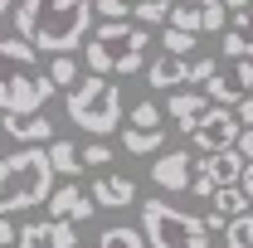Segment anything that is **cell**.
Masks as SVG:
<instances>
[{
	"label": "cell",
	"mask_w": 253,
	"mask_h": 248,
	"mask_svg": "<svg viewBox=\"0 0 253 248\" xmlns=\"http://www.w3.org/2000/svg\"><path fill=\"white\" fill-rule=\"evenodd\" d=\"M93 0H20L15 30L30 39L39 54H73L93 34Z\"/></svg>",
	"instance_id": "1"
},
{
	"label": "cell",
	"mask_w": 253,
	"mask_h": 248,
	"mask_svg": "<svg viewBox=\"0 0 253 248\" xmlns=\"http://www.w3.org/2000/svg\"><path fill=\"white\" fill-rule=\"evenodd\" d=\"M59 93L30 39H0V112H39Z\"/></svg>",
	"instance_id": "2"
},
{
	"label": "cell",
	"mask_w": 253,
	"mask_h": 248,
	"mask_svg": "<svg viewBox=\"0 0 253 248\" xmlns=\"http://www.w3.org/2000/svg\"><path fill=\"white\" fill-rule=\"evenodd\" d=\"M54 180L59 175H54L49 146L39 141H25L20 151L0 156V214H25L34 205H44Z\"/></svg>",
	"instance_id": "3"
},
{
	"label": "cell",
	"mask_w": 253,
	"mask_h": 248,
	"mask_svg": "<svg viewBox=\"0 0 253 248\" xmlns=\"http://www.w3.org/2000/svg\"><path fill=\"white\" fill-rule=\"evenodd\" d=\"M146 44H151V30L146 25H136L131 15L126 20H107V25H97L93 44H88V68L93 73H141L146 68Z\"/></svg>",
	"instance_id": "4"
},
{
	"label": "cell",
	"mask_w": 253,
	"mask_h": 248,
	"mask_svg": "<svg viewBox=\"0 0 253 248\" xmlns=\"http://www.w3.org/2000/svg\"><path fill=\"white\" fill-rule=\"evenodd\" d=\"M122 117H126L122 83H112L107 73H88V78H78V88L68 93V122H78L88 136H107V131H117Z\"/></svg>",
	"instance_id": "5"
},
{
	"label": "cell",
	"mask_w": 253,
	"mask_h": 248,
	"mask_svg": "<svg viewBox=\"0 0 253 248\" xmlns=\"http://www.w3.org/2000/svg\"><path fill=\"white\" fill-rule=\"evenodd\" d=\"M141 234L151 248H205V224L185 214L170 200H146L141 205Z\"/></svg>",
	"instance_id": "6"
},
{
	"label": "cell",
	"mask_w": 253,
	"mask_h": 248,
	"mask_svg": "<svg viewBox=\"0 0 253 248\" xmlns=\"http://www.w3.org/2000/svg\"><path fill=\"white\" fill-rule=\"evenodd\" d=\"M239 175H244V156H239V146H219V151H205V161L195 165L190 190H195L200 200H210L219 185H234Z\"/></svg>",
	"instance_id": "7"
},
{
	"label": "cell",
	"mask_w": 253,
	"mask_h": 248,
	"mask_svg": "<svg viewBox=\"0 0 253 248\" xmlns=\"http://www.w3.org/2000/svg\"><path fill=\"white\" fill-rule=\"evenodd\" d=\"M239 131H244V122H239V117H234V107H224V102H210V107L195 117V126H190L195 151H219V146H234V141H239Z\"/></svg>",
	"instance_id": "8"
},
{
	"label": "cell",
	"mask_w": 253,
	"mask_h": 248,
	"mask_svg": "<svg viewBox=\"0 0 253 248\" xmlns=\"http://www.w3.org/2000/svg\"><path fill=\"white\" fill-rule=\"evenodd\" d=\"M49 219H68V224H88V219L97 214V205H93V195L88 190H78V185H59V190H49Z\"/></svg>",
	"instance_id": "9"
},
{
	"label": "cell",
	"mask_w": 253,
	"mask_h": 248,
	"mask_svg": "<svg viewBox=\"0 0 253 248\" xmlns=\"http://www.w3.org/2000/svg\"><path fill=\"white\" fill-rule=\"evenodd\" d=\"M15 244H20V248H78V234H73L68 219H44V224L20 229Z\"/></svg>",
	"instance_id": "10"
},
{
	"label": "cell",
	"mask_w": 253,
	"mask_h": 248,
	"mask_svg": "<svg viewBox=\"0 0 253 248\" xmlns=\"http://www.w3.org/2000/svg\"><path fill=\"white\" fill-rule=\"evenodd\" d=\"M190 161H195L190 151H161L156 161H151V180H156V190H166V195L190 190Z\"/></svg>",
	"instance_id": "11"
},
{
	"label": "cell",
	"mask_w": 253,
	"mask_h": 248,
	"mask_svg": "<svg viewBox=\"0 0 253 248\" xmlns=\"http://www.w3.org/2000/svg\"><path fill=\"white\" fill-rule=\"evenodd\" d=\"M0 131L10 136V141H54V122L44 117V107L39 112H5L0 117Z\"/></svg>",
	"instance_id": "12"
},
{
	"label": "cell",
	"mask_w": 253,
	"mask_h": 248,
	"mask_svg": "<svg viewBox=\"0 0 253 248\" xmlns=\"http://www.w3.org/2000/svg\"><path fill=\"white\" fill-rule=\"evenodd\" d=\"M97 209H126V205H136V185H131V175H97L93 185H88Z\"/></svg>",
	"instance_id": "13"
},
{
	"label": "cell",
	"mask_w": 253,
	"mask_h": 248,
	"mask_svg": "<svg viewBox=\"0 0 253 248\" xmlns=\"http://www.w3.org/2000/svg\"><path fill=\"white\" fill-rule=\"evenodd\" d=\"M146 83L151 88H180V83H190V59L185 54H156L146 63Z\"/></svg>",
	"instance_id": "14"
},
{
	"label": "cell",
	"mask_w": 253,
	"mask_h": 248,
	"mask_svg": "<svg viewBox=\"0 0 253 248\" xmlns=\"http://www.w3.org/2000/svg\"><path fill=\"white\" fill-rule=\"evenodd\" d=\"M205 107H210V97L200 93V88H180V93H170V107H166V112L175 117V126H180V131H190V126H195V117H200Z\"/></svg>",
	"instance_id": "15"
},
{
	"label": "cell",
	"mask_w": 253,
	"mask_h": 248,
	"mask_svg": "<svg viewBox=\"0 0 253 248\" xmlns=\"http://www.w3.org/2000/svg\"><path fill=\"white\" fill-rule=\"evenodd\" d=\"M122 146L131 156H156L166 151V126H122Z\"/></svg>",
	"instance_id": "16"
},
{
	"label": "cell",
	"mask_w": 253,
	"mask_h": 248,
	"mask_svg": "<svg viewBox=\"0 0 253 248\" xmlns=\"http://www.w3.org/2000/svg\"><path fill=\"white\" fill-rule=\"evenodd\" d=\"M49 161H54V175H68V180H78L83 170V156L73 141H49Z\"/></svg>",
	"instance_id": "17"
},
{
	"label": "cell",
	"mask_w": 253,
	"mask_h": 248,
	"mask_svg": "<svg viewBox=\"0 0 253 248\" xmlns=\"http://www.w3.org/2000/svg\"><path fill=\"white\" fill-rule=\"evenodd\" d=\"M219 54L224 59H253V34L239 25H224L219 30Z\"/></svg>",
	"instance_id": "18"
},
{
	"label": "cell",
	"mask_w": 253,
	"mask_h": 248,
	"mask_svg": "<svg viewBox=\"0 0 253 248\" xmlns=\"http://www.w3.org/2000/svg\"><path fill=\"white\" fill-rule=\"evenodd\" d=\"M210 200H214V209H219L224 219H234V214H244V209H249V190L239 185V180H234V185H219Z\"/></svg>",
	"instance_id": "19"
},
{
	"label": "cell",
	"mask_w": 253,
	"mask_h": 248,
	"mask_svg": "<svg viewBox=\"0 0 253 248\" xmlns=\"http://www.w3.org/2000/svg\"><path fill=\"white\" fill-rule=\"evenodd\" d=\"M205 97H210V102H224V107H234V102L244 97V88H239L234 78H224L219 68H214V73L205 78Z\"/></svg>",
	"instance_id": "20"
},
{
	"label": "cell",
	"mask_w": 253,
	"mask_h": 248,
	"mask_svg": "<svg viewBox=\"0 0 253 248\" xmlns=\"http://www.w3.org/2000/svg\"><path fill=\"white\" fill-rule=\"evenodd\" d=\"M131 20L146 25V30H156V25L170 20V0H131Z\"/></svg>",
	"instance_id": "21"
},
{
	"label": "cell",
	"mask_w": 253,
	"mask_h": 248,
	"mask_svg": "<svg viewBox=\"0 0 253 248\" xmlns=\"http://www.w3.org/2000/svg\"><path fill=\"white\" fill-rule=\"evenodd\" d=\"M97 248H151V244H146V234H141V229L117 224V229H102V234H97Z\"/></svg>",
	"instance_id": "22"
},
{
	"label": "cell",
	"mask_w": 253,
	"mask_h": 248,
	"mask_svg": "<svg viewBox=\"0 0 253 248\" xmlns=\"http://www.w3.org/2000/svg\"><path fill=\"white\" fill-rule=\"evenodd\" d=\"M224 248H253V214H234L224 224Z\"/></svg>",
	"instance_id": "23"
},
{
	"label": "cell",
	"mask_w": 253,
	"mask_h": 248,
	"mask_svg": "<svg viewBox=\"0 0 253 248\" xmlns=\"http://www.w3.org/2000/svg\"><path fill=\"white\" fill-rule=\"evenodd\" d=\"M166 25L200 34V30H205V15H200V5H195V0H190V5H175V0H170V20H166Z\"/></svg>",
	"instance_id": "24"
},
{
	"label": "cell",
	"mask_w": 253,
	"mask_h": 248,
	"mask_svg": "<svg viewBox=\"0 0 253 248\" xmlns=\"http://www.w3.org/2000/svg\"><path fill=\"white\" fill-rule=\"evenodd\" d=\"M161 44H166V54H195V34L190 30H175V25H166V34H161Z\"/></svg>",
	"instance_id": "25"
},
{
	"label": "cell",
	"mask_w": 253,
	"mask_h": 248,
	"mask_svg": "<svg viewBox=\"0 0 253 248\" xmlns=\"http://www.w3.org/2000/svg\"><path fill=\"white\" fill-rule=\"evenodd\" d=\"M49 78H54V88L78 83V63H73V54H54V63H49Z\"/></svg>",
	"instance_id": "26"
},
{
	"label": "cell",
	"mask_w": 253,
	"mask_h": 248,
	"mask_svg": "<svg viewBox=\"0 0 253 248\" xmlns=\"http://www.w3.org/2000/svg\"><path fill=\"white\" fill-rule=\"evenodd\" d=\"M126 126H161V107L146 97V102H136L131 112H126Z\"/></svg>",
	"instance_id": "27"
},
{
	"label": "cell",
	"mask_w": 253,
	"mask_h": 248,
	"mask_svg": "<svg viewBox=\"0 0 253 248\" xmlns=\"http://www.w3.org/2000/svg\"><path fill=\"white\" fill-rule=\"evenodd\" d=\"M93 10L102 20H126L131 15V0H93Z\"/></svg>",
	"instance_id": "28"
},
{
	"label": "cell",
	"mask_w": 253,
	"mask_h": 248,
	"mask_svg": "<svg viewBox=\"0 0 253 248\" xmlns=\"http://www.w3.org/2000/svg\"><path fill=\"white\" fill-rule=\"evenodd\" d=\"M200 15H205V30H224V25H229V5H200Z\"/></svg>",
	"instance_id": "29"
},
{
	"label": "cell",
	"mask_w": 253,
	"mask_h": 248,
	"mask_svg": "<svg viewBox=\"0 0 253 248\" xmlns=\"http://www.w3.org/2000/svg\"><path fill=\"white\" fill-rule=\"evenodd\" d=\"M83 165H93V170H102V165H107V161H112V151H107V146H102V141H93V146H83Z\"/></svg>",
	"instance_id": "30"
},
{
	"label": "cell",
	"mask_w": 253,
	"mask_h": 248,
	"mask_svg": "<svg viewBox=\"0 0 253 248\" xmlns=\"http://www.w3.org/2000/svg\"><path fill=\"white\" fill-rule=\"evenodd\" d=\"M214 68H219V63L210 59V54H195V59H190V83H205Z\"/></svg>",
	"instance_id": "31"
},
{
	"label": "cell",
	"mask_w": 253,
	"mask_h": 248,
	"mask_svg": "<svg viewBox=\"0 0 253 248\" xmlns=\"http://www.w3.org/2000/svg\"><path fill=\"white\" fill-rule=\"evenodd\" d=\"M234 63V83L239 88H253V59H229Z\"/></svg>",
	"instance_id": "32"
},
{
	"label": "cell",
	"mask_w": 253,
	"mask_h": 248,
	"mask_svg": "<svg viewBox=\"0 0 253 248\" xmlns=\"http://www.w3.org/2000/svg\"><path fill=\"white\" fill-rule=\"evenodd\" d=\"M200 224H205V234H224V224H229V219H224L219 209H210V214L200 219Z\"/></svg>",
	"instance_id": "33"
},
{
	"label": "cell",
	"mask_w": 253,
	"mask_h": 248,
	"mask_svg": "<svg viewBox=\"0 0 253 248\" xmlns=\"http://www.w3.org/2000/svg\"><path fill=\"white\" fill-rule=\"evenodd\" d=\"M234 146H239V156H244V161H253V126H244V131H239V141H234Z\"/></svg>",
	"instance_id": "34"
},
{
	"label": "cell",
	"mask_w": 253,
	"mask_h": 248,
	"mask_svg": "<svg viewBox=\"0 0 253 248\" xmlns=\"http://www.w3.org/2000/svg\"><path fill=\"white\" fill-rule=\"evenodd\" d=\"M234 117H239V122H253V93L234 102Z\"/></svg>",
	"instance_id": "35"
},
{
	"label": "cell",
	"mask_w": 253,
	"mask_h": 248,
	"mask_svg": "<svg viewBox=\"0 0 253 248\" xmlns=\"http://www.w3.org/2000/svg\"><path fill=\"white\" fill-rule=\"evenodd\" d=\"M15 244V229H10V214H0V248Z\"/></svg>",
	"instance_id": "36"
},
{
	"label": "cell",
	"mask_w": 253,
	"mask_h": 248,
	"mask_svg": "<svg viewBox=\"0 0 253 248\" xmlns=\"http://www.w3.org/2000/svg\"><path fill=\"white\" fill-rule=\"evenodd\" d=\"M239 185L249 190V200H253V161H244V175H239Z\"/></svg>",
	"instance_id": "37"
},
{
	"label": "cell",
	"mask_w": 253,
	"mask_h": 248,
	"mask_svg": "<svg viewBox=\"0 0 253 248\" xmlns=\"http://www.w3.org/2000/svg\"><path fill=\"white\" fill-rule=\"evenodd\" d=\"M10 5H15V0H0V15H5V10H10Z\"/></svg>",
	"instance_id": "38"
},
{
	"label": "cell",
	"mask_w": 253,
	"mask_h": 248,
	"mask_svg": "<svg viewBox=\"0 0 253 248\" xmlns=\"http://www.w3.org/2000/svg\"><path fill=\"white\" fill-rule=\"evenodd\" d=\"M205 248H210V244H205Z\"/></svg>",
	"instance_id": "39"
}]
</instances>
